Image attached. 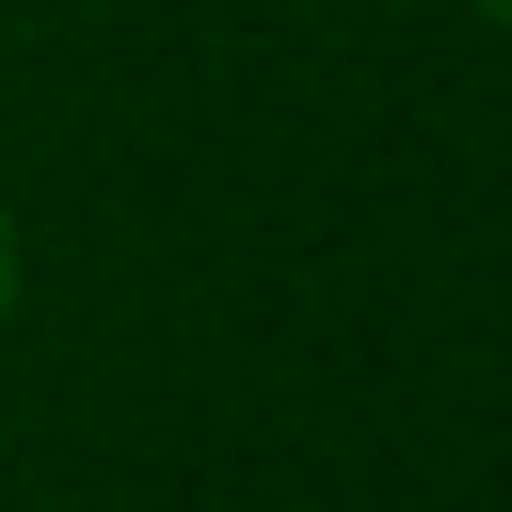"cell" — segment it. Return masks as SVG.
<instances>
[{
	"mask_svg": "<svg viewBox=\"0 0 512 512\" xmlns=\"http://www.w3.org/2000/svg\"><path fill=\"white\" fill-rule=\"evenodd\" d=\"M0 301H12V223H0Z\"/></svg>",
	"mask_w": 512,
	"mask_h": 512,
	"instance_id": "1",
	"label": "cell"
},
{
	"mask_svg": "<svg viewBox=\"0 0 512 512\" xmlns=\"http://www.w3.org/2000/svg\"><path fill=\"white\" fill-rule=\"evenodd\" d=\"M479 12H490V23H501V34H512V0H479Z\"/></svg>",
	"mask_w": 512,
	"mask_h": 512,
	"instance_id": "2",
	"label": "cell"
}]
</instances>
